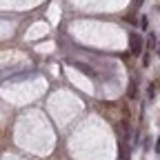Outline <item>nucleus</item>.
I'll list each match as a JSON object with an SVG mask.
<instances>
[{
  "label": "nucleus",
  "instance_id": "nucleus-1",
  "mask_svg": "<svg viewBox=\"0 0 160 160\" xmlns=\"http://www.w3.org/2000/svg\"><path fill=\"white\" fill-rule=\"evenodd\" d=\"M129 49H131V56L142 53V38H140V33H131L129 36Z\"/></svg>",
  "mask_w": 160,
  "mask_h": 160
},
{
  "label": "nucleus",
  "instance_id": "nucleus-2",
  "mask_svg": "<svg viewBox=\"0 0 160 160\" xmlns=\"http://www.w3.org/2000/svg\"><path fill=\"white\" fill-rule=\"evenodd\" d=\"M156 91H158V80L149 82V87H147V98H149V100H153V98H156Z\"/></svg>",
  "mask_w": 160,
  "mask_h": 160
},
{
  "label": "nucleus",
  "instance_id": "nucleus-3",
  "mask_svg": "<svg viewBox=\"0 0 160 160\" xmlns=\"http://www.w3.org/2000/svg\"><path fill=\"white\" fill-rule=\"evenodd\" d=\"M136 93H138V87H136V82H131V85H129V89H127V96L133 100V98H136Z\"/></svg>",
  "mask_w": 160,
  "mask_h": 160
},
{
  "label": "nucleus",
  "instance_id": "nucleus-4",
  "mask_svg": "<svg viewBox=\"0 0 160 160\" xmlns=\"http://www.w3.org/2000/svg\"><path fill=\"white\" fill-rule=\"evenodd\" d=\"M147 47H149V49H156V36H153V33H149V40H147Z\"/></svg>",
  "mask_w": 160,
  "mask_h": 160
},
{
  "label": "nucleus",
  "instance_id": "nucleus-5",
  "mask_svg": "<svg viewBox=\"0 0 160 160\" xmlns=\"http://www.w3.org/2000/svg\"><path fill=\"white\" fill-rule=\"evenodd\" d=\"M142 65H145V67H149V65H151V56H149V53H145V56H142Z\"/></svg>",
  "mask_w": 160,
  "mask_h": 160
},
{
  "label": "nucleus",
  "instance_id": "nucleus-6",
  "mask_svg": "<svg viewBox=\"0 0 160 160\" xmlns=\"http://www.w3.org/2000/svg\"><path fill=\"white\" fill-rule=\"evenodd\" d=\"M156 153H160V138H158V142H156Z\"/></svg>",
  "mask_w": 160,
  "mask_h": 160
},
{
  "label": "nucleus",
  "instance_id": "nucleus-7",
  "mask_svg": "<svg viewBox=\"0 0 160 160\" xmlns=\"http://www.w3.org/2000/svg\"><path fill=\"white\" fill-rule=\"evenodd\" d=\"M140 5H142V0H136V7H140Z\"/></svg>",
  "mask_w": 160,
  "mask_h": 160
},
{
  "label": "nucleus",
  "instance_id": "nucleus-8",
  "mask_svg": "<svg viewBox=\"0 0 160 160\" xmlns=\"http://www.w3.org/2000/svg\"><path fill=\"white\" fill-rule=\"evenodd\" d=\"M158 56H160V45H158Z\"/></svg>",
  "mask_w": 160,
  "mask_h": 160
}]
</instances>
